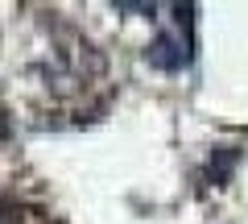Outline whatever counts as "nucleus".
<instances>
[{"label":"nucleus","mask_w":248,"mask_h":224,"mask_svg":"<svg viewBox=\"0 0 248 224\" xmlns=\"http://www.w3.org/2000/svg\"><path fill=\"white\" fill-rule=\"evenodd\" d=\"M0 224H17V207L9 199H0Z\"/></svg>","instance_id":"obj_2"},{"label":"nucleus","mask_w":248,"mask_h":224,"mask_svg":"<svg viewBox=\"0 0 248 224\" xmlns=\"http://www.w3.org/2000/svg\"><path fill=\"white\" fill-rule=\"evenodd\" d=\"M9 133V121H4V108H0V137Z\"/></svg>","instance_id":"obj_3"},{"label":"nucleus","mask_w":248,"mask_h":224,"mask_svg":"<svg viewBox=\"0 0 248 224\" xmlns=\"http://www.w3.org/2000/svg\"><path fill=\"white\" fill-rule=\"evenodd\" d=\"M186 58H190V54H186L170 34H157V37H153V46L145 50V63L157 67V71H182Z\"/></svg>","instance_id":"obj_1"}]
</instances>
